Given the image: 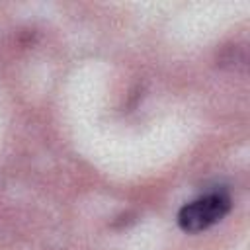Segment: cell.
<instances>
[{
    "mask_svg": "<svg viewBox=\"0 0 250 250\" xmlns=\"http://www.w3.org/2000/svg\"><path fill=\"white\" fill-rule=\"evenodd\" d=\"M229 211L230 197L225 191H211L186 203L178 213V225L186 232H201L219 223Z\"/></svg>",
    "mask_w": 250,
    "mask_h": 250,
    "instance_id": "6da1fadb",
    "label": "cell"
}]
</instances>
